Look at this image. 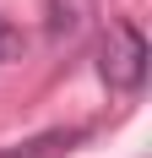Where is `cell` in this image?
<instances>
[{"instance_id":"4","label":"cell","mask_w":152,"mask_h":158,"mask_svg":"<svg viewBox=\"0 0 152 158\" xmlns=\"http://www.w3.org/2000/svg\"><path fill=\"white\" fill-rule=\"evenodd\" d=\"M16 55H22V33H16L11 22L0 16V65H6V60H16Z\"/></svg>"},{"instance_id":"2","label":"cell","mask_w":152,"mask_h":158,"mask_svg":"<svg viewBox=\"0 0 152 158\" xmlns=\"http://www.w3.org/2000/svg\"><path fill=\"white\" fill-rule=\"evenodd\" d=\"M92 16H98L92 0H44V27H49L54 44H76L92 27Z\"/></svg>"},{"instance_id":"1","label":"cell","mask_w":152,"mask_h":158,"mask_svg":"<svg viewBox=\"0 0 152 158\" xmlns=\"http://www.w3.org/2000/svg\"><path fill=\"white\" fill-rule=\"evenodd\" d=\"M98 77L114 93H136L147 82V38L136 22H109V38L98 49Z\"/></svg>"},{"instance_id":"3","label":"cell","mask_w":152,"mask_h":158,"mask_svg":"<svg viewBox=\"0 0 152 158\" xmlns=\"http://www.w3.org/2000/svg\"><path fill=\"white\" fill-rule=\"evenodd\" d=\"M82 136H87L82 126H60V131H44V136H27L16 147H0V158H65Z\"/></svg>"}]
</instances>
